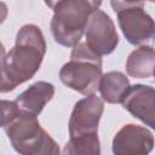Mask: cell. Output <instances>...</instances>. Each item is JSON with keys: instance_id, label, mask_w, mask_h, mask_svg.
<instances>
[{"instance_id": "obj_13", "label": "cell", "mask_w": 155, "mask_h": 155, "mask_svg": "<svg viewBox=\"0 0 155 155\" xmlns=\"http://www.w3.org/2000/svg\"><path fill=\"white\" fill-rule=\"evenodd\" d=\"M63 155H101L98 133L71 137L63 148Z\"/></svg>"}, {"instance_id": "obj_10", "label": "cell", "mask_w": 155, "mask_h": 155, "mask_svg": "<svg viewBox=\"0 0 155 155\" xmlns=\"http://www.w3.org/2000/svg\"><path fill=\"white\" fill-rule=\"evenodd\" d=\"M53 96L54 86L51 82L36 81L18 94L15 103L22 113L38 116L44 110V107L53 98Z\"/></svg>"}, {"instance_id": "obj_14", "label": "cell", "mask_w": 155, "mask_h": 155, "mask_svg": "<svg viewBox=\"0 0 155 155\" xmlns=\"http://www.w3.org/2000/svg\"><path fill=\"white\" fill-rule=\"evenodd\" d=\"M153 76L155 78V69H154V73H153Z\"/></svg>"}, {"instance_id": "obj_11", "label": "cell", "mask_w": 155, "mask_h": 155, "mask_svg": "<svg viewBox=\"0 0 155 155\" xmlns=\"http://www.w3.org/2000/svg\"><path fill=\"white\" fill-rule=\"evenodd\" d=\"M130 88L128 78L121 71H108L103 74L98 87L102 99L110 104H122Z\"/></svg>"}, {"instance_id": "obj_7", "label": "cell", "mask_w": 155, "mask_h": 155, "mask_svg": "<svg viewBox=\"0 0 155 155\" xmlns=\"http://www.w3.org/2000/svg\"><path fill=\"white\" fill-rule=\"evenodd\" d=\"M104 110L103 99L96 94L87 96L78 101L69 119V136L98 133V125Z\"/></svg>"}, {"instance_id": "obj_1", "label": "cell", "mask_w": 155, "mask_h": 155, "mask_svg": "<svg viewBox=\"0 0 155 155\" xmlns=\"http://www.w3.org/2000/svg\"><path fill=\"white\" fill-rule=\"evenodd\" d=\"M45 53L46 41L41 29L35 24L21 27L15 46L1 59L0 91L2 93L13 91L30 80L40 69Z\"/></svg>"}, {"instance_id": "obj_12", "label": "cell", "mask_w": 155, "mask_h": 155, "mask_svg": "<svg viewBox=\"0 0 155 155\" xmlns=\"http://www.w3.org/2000/svg\"><path fill=\"white\" fill-rule=\"evenodd\" d=\"M155 69V48L140 46L133 50L126 61V71L134 79H148Z\"/></svg>"}, {"instance_id": "obj_6", "label": "cell", "mask_w": 155, "mask_h": 155, "mask_svg": "<svg viewBox=\"0 0 155 155\" xmlns=\"http://www.w3.org/2000/svg\"><path fill=\"white\" fill-rule=\"evenodd\" d=\"M86 45L98 56L111 53L119 45V35L109 15L97 10L90 17L86 31Z\"/></svg>"}, {"instance_id": "obj_9", "label": "cell", "mask_w": 155, "mask_h": 155, "mask_svg": "<svg viewBox=\"0 0 155 155\" xmlns=\"http://www.w3.org/2000/svg\"><path fill=\"white\" fill-rule=\"evenodd\" d=\"M122 107L136 119L155 130V88L136 84L127 92Z\"/></svg>"}, {"instance_id": "obj_8", "label": "cell", "mask_w": 155, "mask_h": 155, "mask_svg": "<svg viewBox=\"0 0 155 155\" xmlns=\"http://www.w3.org/2000/svg\"><path fill=\"white\" fill-rule=\"evenodd\" d=\"M111 149L114 155H149L154 149V136L143 126L127 124L114 136Z\"/></svg>"}, {"instance_id": "obj_2", "label": "cell", "mask_w": 155, "mask_h": 155, "mask_svg": "<svg viewBox=\"0 0 155 155\" xmlns=\"http://www.w3.org/2000/svg\"><path fill=\"white\" fill-rule=\"evenodd\" d=\"M1 126L11 145L21 155H61L57 142L47 133L38 116L22 113L15 101H1Z\"/></svg>"}, {"instance_id": "obj_4", "label": "cell", "mask_w": 155, "mask_h": 155, "mask_svg": "<svg viewBox=\"0 0 155 155\" xmlns=\"http://www.w3.org/2000/svg\"><path fill=\"white\" fill-rule=\"evenodd\" d=\"M102 76V58L91 51L86 42L73 47L69 62L59 70L61 81L86 97L94 94Z\"/></svg>"}, {"instance_id": "obj_3", "label": "cell", "mask_w": 155, "mask_h": 155, "mask_svg": "<svg viewBox=\"0 0 155 155\" xmlns=\"http://www.w3.org/2000/svg\"><path fill=\"white\" fill-rule=\"evenodd\" d=\"M53 10L51 31L57 44L65 47H75L86 31L90 17L99 10L101 1L92 0H62L47 1Z\"/></svg>"}, {"instance_id": "obj_5", "label": "cell", "mask_w": 155, "mask_h": 155, "mask_svg": "<svg viewBox=\"0 0 155 155\" xmlns=\"http://www.w3.org/2000/svg\"><path fill=\"white\" fill-rule=\"evenodd\" d=\"M120 29L132 45L148 46L155 42V21L144 10L140 1H111Z\"/></svg>"}]
</instances>
